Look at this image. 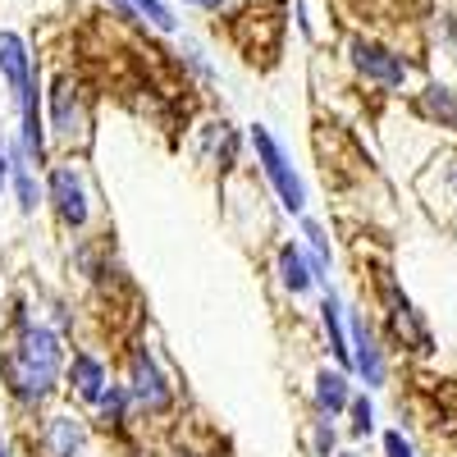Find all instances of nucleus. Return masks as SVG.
<instances>
[{
    "label": "nucleus",
    "mask_w": 457,
    "mask_h": 457,
    "mask_svg": "<svg viewBox=\"0 0 457 457\" xmlns=\"http://www.w3.org/2000/svg\"><path fill=\"white\" fill-rule=\"evenodd\" d=\"M14 187H19V206H23V211H37L42 193H37V183H32V170H28L23 151H19V161H14Z\"/></svg>",
    "instance_id": "16"
},
{
    "label": "nucleus",
    "mask_w": 457,
    "mask_h": 457,
    "mask_svg": "<svg viewBox=\"0 0 457 457\" xmlns=\"http://www.w3.org/2000/svg\"><path fill=\"white\" fill-rule=\"evenodd\" d=\"M129 398L142 411H151V416H161V411L174 407V389L165 385L156 357H151L146 348H133V357H129Z\"/></svg>",
    "instance_id": "4"
},
{
    "label": "nucleus",
    "mask_w": 457,
    "mask_h": 457,
    "mask_svg": "<svg viewBox=\"0 0 457 457\" xmlns=\"http://www.w3.org/2000/svg\"><path fill=\"white\" fill-rule=\"evenodd\" d=\"M69 379H73V394H79L83 403H101V398L110 394V375H105V366H101L96 357H87V353L73 357Z\"/></svg>",
    "instance_id": "10"
},
{
    "label": "nucleus",
    "mask_w": 457,
    "mask_h": 457,
    "mask_svg": "<svg viewBox=\"0 0 457 457\" xmlns=\"http://www.w3.org/2000/svg\"><path fill=\"white\" fill-rule=\"evenodd\" d=\"M124 403H129V389L110 385V394L96 403V407H101V421H105V426H120V421H124Z\"/></svg>",
    "instance_id": "18"
},
{
    "label": "nucleus",
    "mask_w": 457,
    "mask_h": 457,
    "mask_svg": "<svg viewBox=\"0 0 457 457\" xmlns=\"http://www.w3.org/2000/svg\"><path fill=\"white\" fill-rule=\"evenodd\" d=\"M348 338H353V366L366 375V385H370V389H375V385H385V353H379V343H375L366 316H353Z\"/></svg>",
    "instance_id": "7"
},
{
    "label": "nucleus",
    "mask_w": 457,
    "mask_h": 457,
    "mask_svg": "<svg viewBox=\"0 0 457 457\" xmlns=\"http://www.w3.org/2000/svg\"><path fill=\"white\" fill-rule=\"evenodd\" d=\"M338 312H343V307H338V297L325 293V302H320V320H325V334H329V353H334L338 361H353L348 329H343V316H338Z\"/></svg>",
    "instance_id": "14"
},
{
    "label": "nucleus",
    "mask_w": 457,
    "mask_h": 457,
    "mask_svg": "<svg viewBox=\"0 0 457 457\" xmlns=\"http://www.w3.org/2000/svg\"><path fill=\"white\" fill-rule=\"evenodd\" d=\"M307 243H312V275L320 279L329 270V238L320 234V224H312V220H307Z\"/></svg>",
    "instance_id": "17"
},
{
    "label": "nucleus",
    "mask_w": 457,
    "mask_h": 457,
    "mask_svg": "<svg viewBox=\"0 0 457 457\" xmlns=\"http://www.w3.org/2000/svg\"><path fill=\"white\" fill-rule=\"evenodd\" d=\"M0 73H5V83L14 87V96H23V87L32 83L28 46H23V37H14V32H0Z\"/></svg>",
    "instance_id": "11"
},
{
    "label": "nucleus",
    "mask_w": 457,
    "mask_h": 457,
    "mask_svg": "<svg viewBox=\"0 0 457 457\" xmlns=\"http://www.w3.org/2000/svg\"><path fill=\"white\" fill-rule=\"evenodd\" d=\"M5 179H10V165H5V146H0V187H5Z\"/></svg>",
    "instance_id": "23"
},
{
    "label": "nucleus",
    "mask_w": 457,
    "mask_h": 457,
    "mask_svg": "<svg viewBox=\"0 0 457 457\" xmlns=\"http://www.w3.org/2000/svg\"><path fill=\"white\" fill-rule=\"evenodd\" d=\"M42 444H46V457H79L87 444V430L79 416H51L42 430Z\"/></svg>",
    "instance_id": "8"
},
{
    "label": "nucleus",
    "mask_w": 457,
    "mask_h": 457,
    "mask_svg": "<svg viewBox=\"0 0 457 457\" xmlns=\"http://www.w3.org/2000/svg\"><path fill=\"white\" fill-rule=\"evenodd\" d=\"M179 457H202V453H179Z\"/></svg>",
    "instance_id": "26"
},
{
    "label": "nucleus",
    "mask_w": 457,
    "mask_h": 457,
    "mask_svg": "<svg viewBox=\"0 0 457 457\" xmlns=\"http://www.w3.org/2000/svg\"><path fill=\"white\" fill-rule=\"evenodd\" d=\"M193 5H202V10H220V0H193Z\"/></svg>",
    "instance_id": "24"
},
{
    "label": "nucleus",
    "mask_w": 457,
    "mask_h": 457,
    "mask_svg": "<svg viewBox=\"0 0 457 457\" xmlns=\"http://www.w3.org/2000/svg\"><path fill=\"white\" fill-rule=\"evenodd\" d=\"M343 457H357V453H343Z\"/></svg>",
    "instance_id": "27"
},
{
    "label": "nucleus",
    "mask_w": 457,
    "mask_h": 457,
    "mask_svg": "<svg viewBox=\"0 0 457 457\" xmlns=\"http://www.w3.org/2000/svg\"><path fill=\"white\" fill-rule=\"evenodd\" d=\"M279 279H284V288H288V293H307V288L316 284L312 261L302 256L297 247H279Z\"/></svg>",
    "instance_id": "13"
},
{
    "label": "nucleus",
    "mask_w": 457,
    "mask_h": 457,
    "mask_svg": "<svg viewBox=\"0 0 457 457\" xmlns=\"http://www.w3.org/2000/svg\"><path fill=\"white\" fill-rule=\"evenodd\" d=\"M64 370V343L55 329L46 325H23L19 338L5 348V357H0V375H5V385L19 403H46L55 394V379Z\"/></svg>",
    "instance_id": "1"
},
{
    "label": "nucleus",
    "mask_w": 457,
    "mask_h": 457,
    "mask_svg": "<svg viewBox=\"0 0 457 457\" xmlns=\"http://www.w3.org/2000/svg\"><path fill=\"white\" fill-rule=\"evenodd\" d=\"M316 407L325 416H338L343 407H353V394H348V379H343V370H320L316 375Z\"/></svg>",
    "instance_id": "12"
},
{
    "label": "nucleus",
    "mask_w": 457,
    "mask_h": 457,
    "mask_svg": "<svg viewBox=\"0 0 457 457\" xmlns=\"http://www.w3.org/2000/svg\"><path fill=\"white\" fill-rule=\"evenodd\" d=\"M51 124H55V133L60 137H79L83 133V105H79V87H73L69 79H60L55 83V92H51Z\"/></svg>",
    "instance_id": "9"
},
{
    "label": "nucleus",
    "mask_w": 457,
    "mask_h": 457,
    "mask_svg": "<svg viewBox=\"0 0 457 457\" xmlns=\"http://www.w3.org/2000/svg\"><path fill=\"white\" fill-rule=\"evenodd\" d=\"M252 146H256V156H261V170H265V179L275 183V193H279V202L288 206V211H302L307 206V187H302V179L293 174V165H288V156L279 151V142L265 133L261 124L252 129Z\"/></svg>",
    "instance_id": "3"
},
{
    "label": "nucleus",
    "mask_w": 457,
    "mask_h": 457,
    "mask_svg": "<svg viewBox=\"0 0 457 457\" xmlns=\"http://www.w3.org/2000/svg\"><path fill=\"white\" fill-rule=\"evenodd\" d=\"M385 457H416L411 444L403 439V430H389V435H385Z\"/></svg>",
    "instance_id": "22"
},
{
    "label": "nucleus",
    "mask_w": 457,
    "mask_h": 457,
    "mask_svg": "<svg viewBox=\"0 0 457 457\" xmlns=\"http://www.w3.org/2000/svg\"><path fill=\"white\" fill-rule=\"evenodd\" d=\"M379 297H385V312H389V329H394V338L403 343V348H411V353H435V338H430V325L421 320V312L411 307V297L398 288V279L394 275H379Z\"/></svg>",
    "instance_id": "2"
},
{
    "label": "nucleus",
    "mask_w": 457,
    "mask_h": 457,
    "mask_svg": "<svg viewBox=\"0 0 457 457\" xmlns=\"http://www.w3.org/2000/svg\"><path fill=\"white\" fill-rule=\"evenodd\" d=\"M133 10H137V14H146L151 23H156V28H165V32L174 28V14H170V5H165V0H133Z\"/></svg>",
    "instance_id": "19"
},
{
    "label": "nucleus",
    "mask_w": 457,
    "mask_h": 457,
    "mask_svg": "<svg viewBox=\"0 0 457 457\" xmlns=\"http://www.w3.org/2000/svg\"><path fill=\"white\" fill-rule=\"evenodd\" d=\"M51 206H55V215H60V224L64 228H83L87 224V193H83V179L73 174L69 165H55L51 170Z\"/></svg>",
    "instance_id": "5"
},
{
    "label": "nucleus",
    "mask_w": 457,
    "mask_h": 457,
    "mask_svg": "<svg viewBox=\"0 0 457 457\" xmlns=\"http://www.w3.org/2000/svg\"><path fill=\"white\" fill-rule=\"evenodd\" d=\"M370 426H375L370 398H353V435H370Z\"/></svg>",
    "instance_id": "20"
},
{
    "label": "nucleus",
    "mask_w": 457,
    "mask_h": 457,
    "mask_svg": "<svg viewBox=\"0 0 457 457\" xmlns=\"http://www.w3.org/2000/svg\"><path fill=\"white\" fill-rule=\"evenodd\" d=\"M329 453H334V426L325 416V421H316V457H329Z\"/></svg>",
    "instance_id": "21"
},
{
    "label": "nucleus",
    "mask_w": 457,
    "mask_h": 457,
    "mask_svg": "<svg viewBox=\"0 0 457 457\" xmlns=\"http://www.w3.org/2000/svg\"><path fill=\"white\" fill-rule=\"evenodd\" d=\"M353 64H357V73H366V79L379 83V87H403V79H407V64L389 46L366 42V37L353 42Z\"/></svg>",
    "instance_id": "6"
},
{
    "label": "nucleus",
    "mask_w": 457,
    "mask_h": 457,
    "mask_svg": "<svg viewBox=\"0 0 457 457\" xmlns=\"http://www.w3.org/2000/svg\"><path fill=\"white\" fill-rule=\"evenodd\" d=\"M0 457H10V444L5 439H0Z\"/></svg>",
    "instance_id": "25"
},
{
    "label": "nucleus",
    "mask_w": 457,
    "mask_h": 457,
    "mask_svg": "<svg viewBox=\"0 0 457 457\" xmlns=\"http://www.w3.org/2000/svg\"><path fill=\"white\" fill-rule=\"evenodd\" d=\"M421 110L430 114V120H439L444 129H457V92L453 87H426Z\"/></svg>",
    "instance_id": "15"
}]
</instances>
